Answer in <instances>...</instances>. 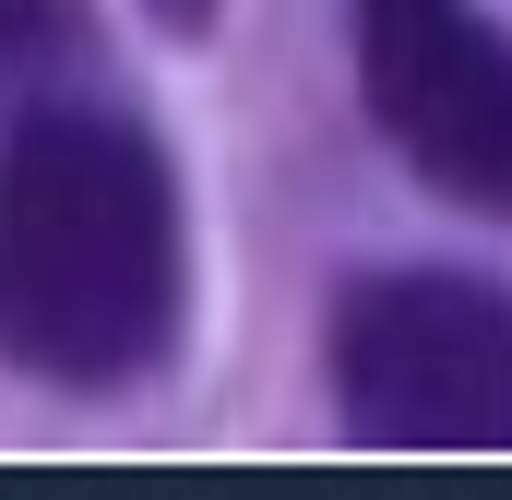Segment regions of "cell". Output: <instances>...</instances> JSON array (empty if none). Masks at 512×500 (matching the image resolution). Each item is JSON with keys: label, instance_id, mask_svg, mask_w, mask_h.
<instances>
[{"label": "cell", "instance_id": "1", "mask_svg": "<svg viewBox=\"0 0 512 500\" xmlns=\"http://www.w3.org/2000/svg\"><path fill=\"white\" fill-rule=\"evenodd\" d=\"M179 334V179L120 108L0 131V358L48 393H120Z\"/></svg>", "mask_w": 512, "mask_h": 500}, {"label": "cell", "instance_id": "2", "mask_svg": "<svg viewBox=\"0 0 512 500\" xmlns=\"http://www.w3.org/2000/svg\"><path fill=\"white\" fill-rule=\"evenodd\" d=\"M334 417L382 453H512V286L489 274H358L322 334Z\"/></svg>", "mask_w": 512, "mask_h": 500}, {"label": "cell", "instance_id": "3", "mask_svg": "<svg viewBox=\"0 0 512 500\" xmlns=\"http://www.w3.org/2000/svg\"><path fill=\"white\" fill-rule=\"evenodd\" d=\"M358 96L465 215H512V36L477 0H358Z\"/></svg>", "mask_w": 512, "mask_h": 500}, {"label": "cell", "instance_id": "4", "mask_svg": "<svg viewBox=\"0 0 512 500\" xmlns=\"http://www.w3.org/2000/svg\"><path fill=\"white\" fill-rule=\"evenodd\" d=\"M72 48V0H0V84Z\"/></svg>", "mask_w": 512, "mask_h": 500}, {"label": "cell", "instance_id": "5", "mask_svg": "<svg viewBox=\"0 0 512 500\" xmlns=\"http://www.w3.org/2000/svg\"><path fill=\"white\" fill-rule=\"evenodd\" d=\"M143 12H155L167 36H203V24H215V0H143Z\"/></svg>", "mask_w": 512, "mask_h": 500}]
</instances>
